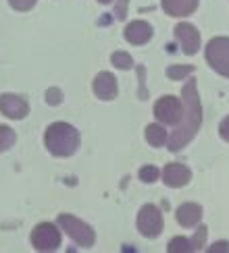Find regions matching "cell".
<instances>
[{
	"mask_svg": "<svg viewBox=\"0 0 229 253\" xmlns=\"http://www.w3.org/2000/svg\"><path fill=\"white\" fill-rule=\"evenodd\" d=\"M181 102H183L181 121H179L175 133L169 139V150L171 152H179L181 147H185L194 139L198 129H200L202 114H200V100H198V91H196V81L185 83V87L181 89Z\"/></svg>",
	"mask_w": 229,
	"mask_h": 253,
	"instance_id": "1",
	"label": "cell"
},
{
	"mask_svg": "<svg viewBox=\"0 0 229 253\" xmlns=\"http://www.w3.org/2000/svg\"><path fill=\"white\" fill-rule=\"evenodd\" d=\"M44 143L52 156L67 158L75 154L79 147V133L75 126L67 123H52L44 133Z\"/></svg>",
	"mask_w": 229,
	"mask_h": 253,
	"instance_id": "2",
	"label": "cell"
},
{
	"mask_svg": "<svg viewBox=\"0 0 229 253\" xmlns=\"http://www.w3.org/2000/svg\"><path fill=\"white\" fill-rule=\"evenodd\" d=\"M58 226L65 230L79 247H92L94 241H96V235H94L92 226H88L86 222H81V220H77L71 214H60L58 216Z\"/></svg>",
	"mask_w": 229,
	"mask_h": 253,
	"instance_id": "3",
	"label": "cell"
},
{
	"mask_svg": "<svg viewBox=\"0 0 229 253\" xmlns=\"http://www.w3.org/2000/svg\"><path fill=\"white\" fill-rule=\"evenodd\" d=\"M206 60L219 75L229 77V38H215L208 42Z\"/></svg>",
	"mask_w": 229,
	"mask_h": 253,
	"instance_id": "4",
	"label": "cell"
},
{
	"mask_svg": "<svg viewBox=\"0 0 229 253\" xmlns=\"http://www.w3.org/2000/svg\"><path fill=\"white\" fill-rule=\"evenodd\" d=\"M31 245L38 251H57L60 247V230L50 222L38 224L31 233Z\"/></svg>",
	"mask_w": 229,
	"mask_h": 253,
	"instance_id": "5",
	"label": "cell"
},
{
	"mask_svg": "<svg viewBox=\"0 0 229 253\" xmlns=\"http://www.w3.org/2000/svg\"><path fill=\"white\" fill-rule=\"evenodd\" d=\"M138 230L146 239L159 237L161 230H163V214H161V210L156 206H152V204L144 206L140 210V214H138Z\"/></svg>",
	"mask_w": 229,
	"mask_h": 253,
	"instance_id": "6",
	"label": "cell"
},
{
	"mask_svg": "<svg viewBox=\"0 0 229 253\" xmlns=\"http://www.w3.org/2000/svg\"><path fill=\"white\" fill-rule=\"evenodd\" d=\"M183 114V102L175 96H165L154 104V117L165 125H179Z\"/></svg>",
	"mask_w": 229,
	"mask_h": 253,
	"instance_id": "7",
	"label": "cell"
},
{
	"mask_svg": "<svg viewBox=\"0 0 229 253\" xmlns=\"http://www.w3.org/2000/svg\"><path fill=\"white\" fill-rule=\"evenodd\" d=\"M0 112H2L4 117H8V119L21 121V119L27 117L29 104H27L25 98L15 96V93H2V96H0Z\"/></svg>",
	"mask_w": 229,
	"mask_h": 253,
	"instance_id": "8",
	"label": "cell"
},
{
	"mask_svg": "<svg viewBox=\"0 0 229 253\" xmlns=\"http://www.w3.org/2000/svg\"><path fill=\"white\" fill-rule=\"evenodd\" d=\"M175 38L177 42L181 44V50L185 54H196L198 52V46H200V34H198V29L190 23H179L175 27Z\"/></svg>",
	"mask_w": 229,
	"mask_h": 253,
	"instance_id": "9",
	"label": "cell"
},
{
	"mask_svg": "<svg viewBox=\"0 0 229 253\" xmlns=\"http://www.w3.org/2000/svg\"><path fill=\"white\" fill-rule=\"evenodd\" d=\"M190 178H192L190 168L183 166V164H179V162L167 164L165 170H163V183L169 185V187H173V189H179V187L187 185V183H190Z\"/></svg>",
	"mask_w": 229,
	"mask_h": 253,
	"instance_id": "10",
	"label": "cell"
},
{
	"mask_svg": "<svg viewBox=\"0 0 229 253\" xmlns=\"http://www.w3.org/2000/svg\"><path fill=\"white\" fill-rule=\"evenodd\" d=\"M92 89L100 100H114V96H117V79H114L111 73L102 71L96 75V79H94Z\"/></svg>",
	"mask_w": 229,
	"mask_h": 253,
	"instance_id": "11",
	"label": "cell"
},
{
	"mask_svg": "<svg viewBox=\"0 0 229 253\" xmlns=\"http://www.w3.org/2000/svg\"><path fill=\"white\" fill-rule=\"evenodd\" d=\"M152 38V27L146 23V21H131V23L125 27V40L129 44L142 46Z\"/></svg>",
	"mask_w": 229,
	"mask_h": 253,
	"instance_id": "12",
	"label": "cell"
},
{
	"mask_svg": "<svg viewBox=\"0 0 229 253\" xmlns=\"http://www.w3.org/2000/svg\"><path fill=\"white\" fill-rule=\"evenodd\" d=\"M175 218H177V222H179L181 226H185V228L196 226L202 218V208L198 204H183V206L177 208Z\"/></svg>",
	"mask_w": 229,
	"mask_h": 253,
	"instance_id": "13",
	"label": "cell"
},
{
	"mask_svg": "<svg viewBox=\"0 0 229 253\" xmlns=\"http://www.w3.org/2000/svg\"><path fill=\"white\" fill-rule=\"evenodd\" d=\"M163 8L167 15L171 17H187L192 15L196 6H198V0H163Z\"/></svg>",
	"mask_w": 229,
	"mask_h": 253,
	"instance_id": "14",
	"label": "cell"
},
{
	"mask_svg": "<svg viewBox=\"0 0 229 253\" xmlns=\"http://www.w3.org/2000/svg\"><path fill=\"white\" fill-rule=\"evenodd\" d=\"M144 135H146V141H148L150 145H154V147H161L167 141V131L161 125H148Z\"/></svg>",
	"mask_w": 229,
	"mask_h": 253,
	"instance_id": "15",
	"label": "cell"
},
{
	"mask_svg": "<svg viewBox=\"0 0 229 253\" xmlns=\"http://www.w3.org/2000/svg\"><path fill=\"white\" fill-rule=\"evenodd\" d=\"M15 141H17L15 131L10 129V126H6V125H0V154L6 152L8 147H13Z\"/></svg>",
	"mask_w": 229,
	"mask_h": 253,
	"instance_id": "16",
	"label": "cell"
},
{
	"mask_svg": "<svg viewBox=\"0 0 229 253\" xmlns=\"http://www.w3.org/2000/svg\"><path fill=\"white\" fill-rule=\"evenodd\" d=\"M169 251L171 253H185V251H194L192 249V241L185 237H175L169 241Z\"/></svg>",
	"mask_w": 229,
	"mask_h": 253,
	"instance_id": "17",
	"label": "cell"
},
{
	"mask_svg": "<svg viewBox=\"0 0 229 253\" xmlns=\"http://www.w3.org/2000/svg\"><path fill=\"white\" fill-rule=\"evenodd\" d=\"M194 73V67L192 65H173V67H169V71H167V75H169V79H173V81H179V79H183V77H187V75H192Z\"/></svg>",
	"mask_w": 229,
	"mask_h": 253,
	"instance_id": "18",
	"label": "cell"
},
{
	"mask_svg": "<svg viewBox=\"0 0 229 253\" xmlns=\"http://www.w3.org/2000/svg\"><path fill=\"white\" fill-rule=\"evenodd\" d=\"M111 62L121 71H127V69L133 67V60H131V56L127 54V52H114V54L111 56Z\"/></svg>",
	"mask_w": 229,
	"mask_h": 253,
	"instance_id": "19",
	"label": "cell"
},
{
	"mask_svg": "<svg viewBox=\"0 0 229 253\" xmlns=\"http://www.w3.org/2000/svg\"><path fill=\"white\" fill-rule=\"evenodd\" d=\"M159 174H161V170L156 166H152V164L140 168V178H142L144 183H154L156 178H159Z\"/></svg>",
	"mask_w": 229,
	"mask_h": 253,
	"instance_id": "20",
	"label": "cell"
},
{
	"mask_svg": "<svg viewBox=\"0 0 229 253\" xmlns=\"http://www.w3.org/2000/svg\"><path fill=\"white\" fill-rule=\"evenodd\" d=\"M204 241H206V226H198L196 235H194V239H192V249H194V251L202 249V247H204Z\"/></svg>",
	"mask_w": 229,
	"mask_h": 253,
	"instance_id": "21",
	"label": "cell"
},
{
	"mask_svg": "<svg viewBox=\"0 0 229 253\" xmlns=\"http://www.w3.org/2000/svg\"><path fill=\"white\" fill-rule=\"evenodd\" d=\"M127 2L129 0H114V15H117L119 21L127 17Z\"/></svg>",
	"mask_w": 229,
	"mask_h": 253,
	"instance_id": "22",
	"label": "cell"
},
{
	"mask_svg": "<svg viewBox=\"0 0 229 253\" xmlns=\"http://www.w3.org/2000/svg\"><path fill=\"white\" fill-rule=\"evenodd\" d=\"M8 4L13 6L15 10H29L31 6L36 4V0H8Z\"/></svg>",
	"mask_w": 229,
	"mask_h": 253,
	"instance_id": "23",
	"label": "cell"
},
{
	"mask_svg": "<svg viewBox=\"0 0 229 253\" xmlns=\"http://www.w3.org/2000/svg\"><path fill=\"white\" fill-rule=\"evenodd\" d=\"M46 102L52 104V106H57V104L60 102V91L58 89H48L46 91Z\"/></svg>",
	"mask_w": 229,
	"mask_h": 253,
	"instance_id": "24",
	"label": "cell"
},
{
	"mask_svg": "<svg viewBox=\"0 0 229 253\" xmlns=\"http://www.w3.org/2000/svg\"><path fill=\"white\" fill-rule=\"evenodd\" d=\"M219 133H221V137H223L225 141H229V117H227V119H223L221 126H219Z\"/></svg>",
	"mask_w": 229,
	"mask_h": 253,
	"instance_id": "25",
	"label": "cell"
},
{
	"mask_svg": "<svg viewBox=\"0 0 229 253\" xmlns=\"http://www.w3.org/2000/svg\"><path fill=\"white\" fill-rule=\"evenodd\" d=\"M217 251H227L229 253V243L227 241H219V243H215L211 247V253H217Z\"/></svg>",
	"mask_w": 229,
	"mask_h": 253,
	"instance_id": "26",
	"label": "cell"
},
{
	"mask_svg": "<svg viewBox=\"0 0 229 253\" xmlns=\"http://www.w3.org/2000/svg\"><path fill=\"white\" fill-rule=\"evenodd\" d=\"M98 2H100V4H109V2H111V0H98Z\"/></svg>",
	"mask_w": 229,
	"mask_h": 253,
	"instance_id": "27",
	"label": "cell"
}]
</instances>
